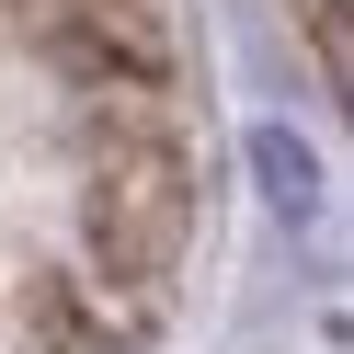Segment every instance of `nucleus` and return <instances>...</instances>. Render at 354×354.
<instances>
[{
  "label": "nucleus",
  "instance_id": "1",
  "mask_svg": "<svg viewBox=\"0 0 354 354\" xmlns=\"http://www.w3.org/2000/svg\"><path fill=\"white\" fill-rule=\"evenodd\" d=\"M80 240H92V263L115 286H160L171 263H183L194 240V171L171 138H149V126H126V138L92 149V194H80Z\"/></svg>",
  "mask_w": 354,
  "mask_h": 354
},
{
  "label": "nucleus",
  "instance_id": "2",
  "mask_svg": "<svg viewBox=\"0 0 354 354\" xmlns=\"http://www.w3.org/2000/svg\"><path fill=\"white\" fill-rule=\"evenodd\" d=\"M46 35H57V57H69L80 80H115V92L171 80V24H160V0H57Z\"/></svg>",
  "mask_w": 354,
  "mask_h": 354
},
{
  "label": "nucleus",
  "instance_id": "3",
  "mask_svg": "<svg viewBox=\"0 0 354 354\" xmlns=\"http://www.w3.org/2000/svg\"><path fill=\"white\" fill-rule=\"evenodd\" d=\"M252 160H263V183H274V206H286V217H308V206H320V160H308L286 126H263V138H252Z\"/></svg>",
  "mask_w": 354,
  "mask_h": 354
}]
</instances>
